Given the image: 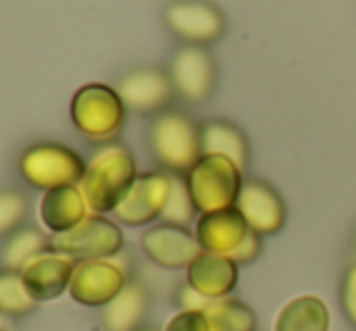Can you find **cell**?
<instances>
[{"label": "cell", "instance_id": "6da1fadb", "mask_svg": "<svg viewBox=\"0 0 356 331\" xmlns=\"http://www.w3.org/2000/svg\"><path fill=\"white\" fill-rule=\"evenodd\" d=\"M136 177V160L131 150L119 143H109L97 150L88 162L80 192L92 213H114L129 189L134 187Z\"/></svg>", "mask_w": 356, "mask_h": 331}, {"label": "cell", "instance_id": "7a4b0ae2", "mask_svg": "<svg viewBox=\"0 0 356 331\" xmlns=\"http://www.w3.org/2000/svg\"><path fill=\"white\" fill-rule=\"evenodd\" d=\"M187 187L199 213L235 208L243 192V169L223 155H202L187 172Z\"/></svg>", "mask_w": 356, "mask_h": 331}, {"label": "cell", "instance_id": "3957f363", "mask_svg": "<svg viewBox=\"0 0 356 331\" xmlns=\"http://www.w3.org/2000/svg\"><path fill=\"white\" fill-rule=\"evenodd\" d=\"M71 119L85 138L95 143H107L122 131L124 119H127V104L122 102L114 87L90 83L73 94Z\"/></svg>", "mask_w": 356, "mask_h": 331}, {"label": "cell", "instance_id": "277c9868", "mask_svg": "<svg viewBox=\"0 0 356 331\" xmlns=\"http://www.w3.org/2000/svg\"><path fill=\"white\" fill-rule=\"evenodd\" d=\"M85 162L73 148L58 143L32 145L19 158V174L34 189L51 192L61 187H80L85 177Z\"/></svg>", "mask_w": 356, "mask_h": 331}, {"label": "cell", "instance_id": "5b68a950", "mask_svg": "<svg viewBox=\"0 0 356 331\" xmlns=\"http://www.w3.org/2000/svg\"><path fill=\"white\" fill-rule=\"evenodd\" d=\"M150 148L172 174L189 172L202 158V128L184 114L163 112L150 128Z\"/></svg>", "mask_w": 356, "mask_h": 331}, {"label": "cell", "instance_id": "8992f818", "mask_svg": "<svg viewBox=\"0 0 356 331\" xmlns=\"http://www.w3.org/2000/svg\"><path fill=\"white\" fill-rule=\"evenodd\" d=\"M124 247V232L117 223L90 213L80 225L51 239V249L66 254L73 262H92V259H114Z\"/></svg>", "mask_w": 356, "mask_h": 331}, {"label": "cell", "instance_id": "52a82bcc", "mask_svg": "<svg viewBox=\"0 0 356 331\" xmlns=\"http://www.w3.org/2000/svg\"><path fill=\"white\" fill-rule=\"evenodd\" d=\"M127 271L114 259L75 262L68 293L85 307H104L127 288Z\"/></svg>", "mask_w": 356, "mask_h": 331}, {"label": "cell", "instance_id": "ba28073f", "mask_svg": "<svg viewBox=\"0 0 356 331\" xmlns=\"http://www.w3.org/2000/svg\"><path fill=\"white\" fill-rule=\"evenodd\" d=\"M170 187H172V177L165 172H145L138 174L134 187L117 205L114 215L122 220L124 225L131 228H141L153 220H158L165 210V203L170 198Z\"/></svg>", "mask_w": 356, "mask_h": 331}, {"label": "cell", "instance_id": "9c48e42d", "mask_svg": "<svg viewBox=\"0 0 356 331\" xmlns=\"http://www.w3.org/2000/svg\"><path fill=\"white\" fill-rule=\"evenodd\" d=\"M165 22L189 46L211 44L223 34V15L207 0H175L165 10Z\"/></svg>", "mask_w": 356, "mask_h": 331}, {"label": "cell", "instance_id": "30bf717a", "mask_svg": "<svg viewBox=\"0 0 356 331\" xmlns=\"http://www.w3.org/2000/svg\"><path fill=\"white\" fill-rule=\"evenodd\" d=\"M145 257L163 269H189L194 259L202 254L197 235L179 225H155L145 230L141 237Z\"/></svg>", "mask_w": 356, "mask_h": 331}, {"label": "cell", "instance_id": "8fae6325", "mask_svg": "<svg viewBox=\"0 0 356 331\" xmlns=\"http://www.w3.org/2000/svg\"><path fill=\"white\" fill-rule=\"evenodd\" d=\"M73 259H68L66 254L49 247L34 259H29L19 273H22V280L27 285L29 295L37 303H49V300L61 298L68 290L73 278Z\"/></svg>", "mask_w": 356, "mask_h": 331}, {"label": "cell", "instance_id": "7c38bea8", "mask_svg": "<svg viewBox=\"0 0 356 331\" xmlns=\"http://www.w3.org/2000/svg\"><path fill=\"white\" fill-rule=\"evenodd\" d=\"M235 208L240 210L248 228L257 232L259 237L277 235L286 223V205L277 194V189H272L264 182H257V179H250V182L243 184V192H240Z\"/></svg>", "mask_w": 356, "mask_h": 331}, {"label": "cell", "instance_id": "4fadbf2b", "mask_svg": "<svg viewBox=\"0 0 356 331\" xmlns=\"http://www.w3.org/2000/svg\"><path fill=\"white\" fill-rule=\"evenodd\" d=\"M172 80L158 68H136L119 80V97L127 109L150 114L168 107L172 99Z\"/></svg>", "mask_w": 356, "mask_h": 331}, {"label": "cell", "instance_id": "5bb4252c", "mask_svg": "<svg viewBox=\"0 0 356 331\" xmlns=\"http://www.w3.org/2000/svg\"><path fill=\"white\" fill-rule=\"evenodd\" d=\"M172 87L189 102H204L216 83L213 61L202 46H184L175 53L170 66Z\"/></svg>", "mask_w": 356, "mask_h": 331}, {"label": "cell", "instance_id": "9a60e30c", "mask_svg": "<svg viewBox=\"0 0 356 331\" xmlns=\"http://www.w3.org/2000/svg\"><path fill=\"white\" fill-rule=\"evenodd\" d=\"M252 230L248 228V223H245L238 208H225L216 210V213L199 215L197 230H194L202 252L220 254V257H230L245 242V237Z\"/></svg>", "mask_w": 356, "mask_h": 331}, {"label": "cell", "instance_id": "2e32d148", "mask_svg": "<svg viewBox=\"0 0 356 331\" xmlns=\"http://www.w3.org/2000/svg\"><path fill=\"white\" fill-rule=\"evenodd\" d=\"M240 278L238 264L230 257L202 252L187 269V285L207 300L228 298Z\"/></svg>", "mask_w": 356, "mask_h": 331}, {"label": "cell", "instance_id": "e0dca14e", "mask_svg": "<svg viewBox=\"0 0 356 331\" xmlns=\"http://www.w3.org/2000/svg\"><path fill=\"white\" fill-rule=\"evenodd\" d=\"M90 215V205L85 201L80 187H61L44 192V198L39 203V218H42L44 228L56 237L75 225H80Z\"/></svg>", "mask_w": 356, "mask_h": 331}, {"label": "cell", "instance_id": "ac0fdd59", "mask_svg": "<svg viewBox=\"0 0 356 331\" xmlns=\"http://www.w3.org/2000/svg\"><path fill=\"white\" fill-rule=\"evenodd\" d=\"M274 331H330V307L318 295H298L279 309Z\"/></svg>", "mask_w": 356, "mask_h": 331}, {"label": "cell", "instance_id": "d6986e66", "mask_svg": "<svg viewBox=\"0 0 356 331\" xmlns=\"http://www.w3.org/2000/svg\"><path fill=\"white\" fill-rule=\"evenodd\" d=\"M145 307H148L145 290L138 283H127V288L102 307L104 331H138L145 317Z\"/></svg>", "mask_w": 356, "mask_h": 331}, {"label": "cell", "instance_id": "ffe728a7", "mask_svg": "<svg viewBox=\"0 0 356 331\" xmlns=\"http://www.w3.org/2000/svg\"><path fill=\"white\" fill-rule=\"evenodd\" d=\"M202 155H223V158H230L243 169L248 164L250 148L238 126L213 119V121L202 126Z\"/></svg>", "mask_w": 356, "mask_h": 331}, {"label": "cell", "instance_id": "44dd1931", "mask_svg": "<svg viewBox=\"0 0 356 331\" xmlns=\"http://www.w3.org/2000/svg\"><path fill=\"white\" fill-rule=\"evenodd\" d=\"M204 314L211 324V331H254L257 327V317L252 309L235 298L211 300Z\"/></svg>", "mask_w": 356, "mask_h": 331}, {"label": "cell", "instance_id": "7402d4cb", "mask_svg": "<svg viewBox=\"0 0 356 331\" xmlns=\"http://www.w3.org/2000/svg\"><path fill=\"white\" fill-rule=\"evenodd\" d=\"M49 247H51V242H47V237L37 230H17L10 235V239L3 247V269L22 271V266L29 259H34Z\"/></svg>", "mask_w": 356, "mask_h": 331}, {"label": "cell", "instance_id": "603a6c76", "mask_svg": "<svg viewBox=\"0 0 356 331\" xmlns=\"http://www.w3.org/2000/svg\"><path fill=\"white\" fill-rule=\"evenodd\" d=\"M37 300L29 295L19 271L0 269V312L10 317H24L34 312Z\"/></svg>", "mask_w": 356, "mask_h": 331}, {"label": "cell", "instance_id": "cb8c5ba5", "mask_svg": "<svg viewBox=\"0 0 356 331\" xmlns=\"http://www.w3.org/2000/svg\"><path fill=\"white\" fill-rule=\"evenodd\" d=\"M172 177V187H170V198L165 203V210L160 218L168 225H179V228H187L194 220V215L199 213L197 205L192 201V194H189L187 179H182L179 174H170Z\"/></svg>", "mask_w": 356, "mask_h": 331}, {"label": "cell", "instance_id": "d4e9b609", "mask_svg": "<svg viewBox=\"0 0 356 331\" xmlns=\"http://www.w3.org/2000/svg\"><path fill=\"white\" fill-rule=\"evenodd\" d=\"M24 218H27V201H24V196L17 192L3 189L0 192V237L17 232Z\"/></svg>", "mask_w": 356, "mask_h": 331}, {"label": "cell", "instance_id": "484cf974", "mask_svg": "<svg viewBox=\"0 0 356 331\" xmlns=\"http://www.w3.org/2000/svg\"><path fill=\"white\" fill-rule=\"evenodd\" d=\"M163 331H211V324L202 309H179Z\"/></svg>", "mask_w": 356, "mask_h": 331}, {"label": "cell", "instance_id": "4316f807", "mask_svg": "<svg viewBox=\"0 0 356 331\" xmlns=\"http://www.w3.org/2000/svg\"><path fill=\"white\" fill-rule=\"evenodd\" d=\"M339 300H342V309L347 314V319L356 327V264L349 266L347 273H344Z\"/></svg>", "mask_w": 356, "mask_h": 331}, {"label": "cell", "instance_id": "83f0119b", "mask_svg": "<svg viewBox=\"0 0 356 331\" xmlns=\"http://www.w3.org/2000/svg\"><path fill=\"white\" fill-rule=\"evenodd\" d=\"M259 252H262V237H259L257 232H250L248 237H245V242L240 244L233 254H230V259H233L238 266L240 264H250V262H254V259L259 257Z\"/></svg>", "mask_w": 356, "mask_h": 331}, {"label": "cell", "instance_id": "f1b7e54d", "mask_svg": "<svg viewBox=\"0 0 356 331\" xmlns=\"http://www.w3.org/2000/svg\"><path fill=\"white\" fill-rule=\"evenodd\" d=\"M179 303H182V309H202L204 312L211 300H207L204 295H199L197 290H192L189 285H184V288L179 290Z\"/></svg>", "mask_w": 356, "mask_h": 331}, {"label": "cell", "instance_id": "f546056e", "mask_svg": "<svg viewBox=\"0 0 356 331\" xmlns=\"http://www.w3.org/2000/svg\"><path fill=\"white\" fill-rule=\"evenodd\" d=\"M138 331H158V329H138Z\"/></svg>", "mask_w": 356, "mask_h": 331}]
</instances>
